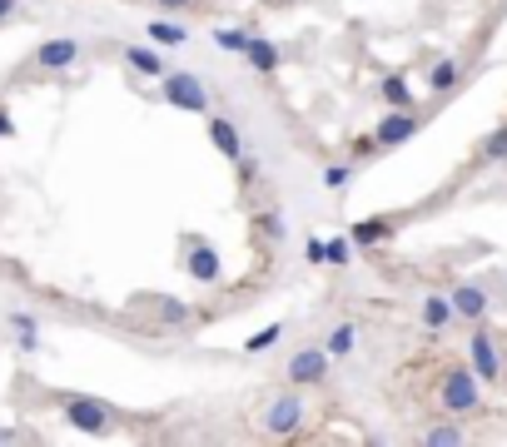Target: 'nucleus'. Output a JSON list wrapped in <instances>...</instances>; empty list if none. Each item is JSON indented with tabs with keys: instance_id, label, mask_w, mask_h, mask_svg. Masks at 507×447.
Listing matches in <instances>:
<instances>
[{
	"instance_id": "nucleus-16",
	"label": "nucleus",
	"mask_w": 507,
	"mask_h": 447,
	"mask_svg": "<svg viewBox=\"0 0 507 447\" xmlns=\"http://www.w3.org/2000/svg\"><path fill=\"white\" fill-rule=\"evenodd\" d=\"M378 100L388 104V110H413V84H408V74H383V84H378Z\"/></svg>"
},
{
	"instance_id": "nucleus-23",
	"label": "nucleus",
	"mask_w": 507,
	"mask_h": 447,
	"mask_svg": "<svg viewBox=\"0 0 507 447\" xmlns=\"http://www.w3.org/2000/svg\"><path fill=\"white\" fill-rule=\"evenodd\" d=\"M478 154L488 159V164H507V124H502V130H492L488 140L478 144Z\"/></svg>"
},
{
	"instance_id": "nucleus-30",
	"label": "nucleus",
	"mask_w": 507,
	"mask_h": 447,
	"mask_svg": "<svg viewBox=\"0 0 507 447\" xmlns=\"http://www.w3.org/2000/svg\"><path fill=\"white\" fill-rule=\"evenodd\" d=\"M303 259H309V263H323V239H319V233H309V239H303Z\"/></svg>"
},
{
	"instance_id": "nucleus-22",
	"label": "nucleus",
	"mask_w": 507,
	"mask_h": 447,
	"mask_svg": "<svg viewBox=\"0 0 507 447\" xmlns=\"http://www.w3.org/2000/svg\"><path fill=\"white\" fill-rule=\"evenodd\" d=\"M249 35H254L249 25H219V30H214V45L224 50V55H239V50L249 45Z\"/></svg>"
},
{
	"instance_id": "nucleus-18",
	"label": "nucleus",
	"mask_w": 507,
	"mask_h": 447,
	"mask_svg": "<svg viewBox=\"0 0 507 447\" xmlns=\"http://www.w3.org/2000/svg\"><path fill=\"white\" fill-rule=\"evenodd\" d=\"M458 80H462V60H458V55L432 60V70H428V90H432V94H448Z\"/></svg>"
},
{
	"instance_id": "nucleus-12",
	"label": "nucleus",
	"mask_w": 507,
	"mask_h": 447,
	"mask_svg": "<svg viewBox=\"0 0 507 447\" xmlns=\"http://www.w3.org/2000/svg\"><path fill=\"white\" fill-rule=\"evenodd\" d=\"M239 60H244L254 74H273V70L283 65V50L273 45V40H263V35H249V45L239 50Z\"/></svg>"
},
{
	"instance_id": "nucleus-31",
	"label": "nucleus",
	"mask_w": 507,
	"mask_h": 447,
	"mask_svg": "<svg viewBox=\"0 0 507 447\" xmlns=\"http://www.w3.org/2000/svg\"><path fill=\"white\" fill-rule=\"evenodd\" d=\"M160 10H169V15H184V10H199V0H154Z\"/></svg>"
},
{
	"instance_id": "nucleus-21",
	"label": "nucleus",
	"mask_w": 507,
	"mask_h": 447,
	"mask_svg": "<svg viewBox=\"0 0 507 447\" xmlns=\"http://www.w3.org/2000/svg\"><path fill=\"white\" fill-rule=\"evenodd\" d=\"M10 333H15L20 348H35L40 343V323L25 313V308H15V313H10Z\"/></svg>"
},
{
	"instance_id": "nucleus-19",
	"label": "nucleus",
	"mask_w": 507,
	"mask_h": 447,
	"mask_svg": "<svg viewBox=\"0 0 507 447\" xmlns=\"http://www.w3.org/2000/svg\"><path fill=\"white\" fill-rule=\"evenodd\" d=\"M358 348V323H333L329 338H323V353L329 358H348Z\"/></svg>"
},
{
	"instance_id": "nucleus-34",
	"label": "nucleus",
	"mask_w": 507,
	"mask_h": 447,
	"mask_svg": "<svg viewBox=\"0 0 507 447\" xmlns=\"http://www.w3.org/2000/svg\"><path fill=\"white\" fill-rule=\"evenodd\" d=\"M15 10H20V0H0V25H5V20H15Z\"/></svg>"
},
{
	"instance_id": "nucleus-3",
	"label": "nucleus",
	"mask_w": 507,
	"mask_h": 447,
	"mask_svg": "<svg viewBox=\"0 0 507 447\" xmlns=\"http://www.w3.org/2000/svg\"><path fill=\"white\" fill-rule=\"evenodd\" d=\"M60 418H65L75 432H90V438H104V432L114 428V408H110V402L84 398V392H70V398L60 402Z\"/></svg>"
},
{
	"instance_id": "nucleus-28",
	"label": "nucleus",
	"mask_w": 507,
	"mask_h": 447,
	"mask_svg": "<svg viewBox=\"0 0 507 447\" xmlns=\"http://www.w3.org/2000/svg\"><path fill=\"white\" fill-rule=\"evenodd\" d=\"M283 229H289V224H283L279 209H263V214H259V233H263V239L279 243V239H283Z\"/></svg>"
},
{
	"instance_id": "nucleus-26",
	"label": "nucleus",
	"mask_w": 507,
	"mask_h": 447,
	"mask_svg": "<svg viewBox=\"0 0 507 447\" xmlns=\"http://www.w3.org/2000/svg\"><path fill=\"white\" fill-rule=\"evenodd\" d=\"M348 184H353V164H329L323 169V189H329V194H343Z\"/></svg>"
},
{
	"instance_id": "nucleus-25",
	"label": "nucleus",
	"mask_w": 507,
	"mask_h": 447,
	"mask_svg": "<svg viewBox=\"0 0 507 447\" xmlns=\"http://www.w3.org/2000/svg\"><path fill=\"white\" fill-rule=\"evenodd\" d=\"M279 338H283V323H269V328H259L254 338H244V353H269Z\"/></svg>"
},
{
	"instance_id": "nucleus-13",
	"label": "nucleus",
	"mask_w": 507,
	"mask_h": 447,
	"mask_svg": "<svg viewBox=\"0 0 507 447\" xmlns=\"http://www.w3.org/2000/svg\"><path fill=\"white\" fill-rule=\"evenodd\" d=\"M452 313L468 318V323H482L488 318V289H478V283H458V289L448 293Z\"/></svg>"
},
{
	"instance_id": "nucleus-20",
	"label": "nucleus",
	"mask_w": 507,
	"mask_h": 447,
	"mask_svg": "<svg viewBox=\"0 0 507 447\" xmlns=\"http://www.w3.org/2000/svg\"><path fill=\"white\" fill-rule=\"evenodd\" d=\"M154 318H160V323H169V328H179V323H189V318H194V308L189 303H179V298H169V293H154Z\"/></svg>"
},
{
	"instance_id": "nucleus-8",
	"label": "nucleus",
	"mask_w": 507,
	"mask_h": 447,
	"mask_svg": "<svg viewBox=\"0 0 507 447\" xmlns=\"http://www.w3.org/2000/svg\"><path fill=\"white\" fill-rule=\"evenodd\" d=\"M184 269H189V279H194V283H219V279H224L219 249H214L209 239H199V233L184 243Z\"/></svg>"
},
{
	"instance_id": "nucleus-29",
	"label": "nucleus",
	"mask_w": 507,
	"mask_h": 447,
	"mask_svg": "<svg viewBox=\"0 0 507 447\" xmlns=\"http://www.w3.org/2000/svg\"><path fill=\"white\" fill-rule=\"evenodd\" d=\"M234 169H239V184H244V189H249V184H259V159H254L249 149L234 159Z\"/></svg>"
},
{
	"instance_id": "nucleus-17",
	"label": "nucleus",
	"mask_w": 507,
	"mask_h": 447,
	"mask_svg": "<svg viewBox=\"0 0 507 447\" xmlns=\"http://www.w3.org/2000/svg\"><path fill=\"white\" fill-rule=\"evenodd\" d=\"M144 40L160 45V50H179V45H189V30L179 25V20H150V25H144Z\"/></svg>"
},
{
	"instance_id": "nucleus-5",
	"label": "nucleus",
	"mask_w": 507,
	"mask_h": 447,
	"mask_svg": "<svg viewBox=\"0 0 507 447\" xmlns=\"http://www.w3.org/2000/svg\"><path fill=\"white\" fill-rule=\"evenodd\" d=\"M303 418H309L303 398L299 392H283V398H273L269 412H263V432H269V438H293V432L303 428Z\"/></svg>"
},
{
	"instance_id": "nucleus-24",
	"label": "nucleus",
	"mask_w": 507,
	"mask_h": 447,
	"mask_svg": "<svg viewBox=\"0 0 507 447\" xmlns=\"http://www.w3.org/2000/svg\"><path fill=\"white\" fill-rule=\"evenodd\" d=\"M422 442H428V447H458L462 442V428H458V422H438V428L422 432Z\"/></svg>"
},
{
	"instance_id": "nucleus-7",
	"label": "nucleus",
	"mask_w": 507,
	"mask_h": 447,
	"mask_svg": "<svg viewBox=\"0 0 507 447\" xmlns=\"http://www.w3.org/2000/svg\"><path fill=\"white\" fill-rule=\"evenodd\" d=\"M468 368L478 372V382H498L502 378V353H498V343H492V333L488 328H472V338H468Z\"/></svg>"
},
{
	"instance_id": "nucleus-27",
	"label": "nucleus",
	"mask_w": 507,
	"mask_h": 447,
	"mask_svg": "<svg viewBox=\"0 0 507 447\" xmlns=\"http://www.w3.org/2000/svg\"><path fill=\"white\" fill-rule=\"evenodd\" d=\"M348 259H353V239H323V263L343 269Z\"/></svg>"
},
{
	"instance_id": "nucleus-11",
	"label": "nucleus",
	"mask_w": 507,
	"mask_h": 447,
	"mask_svg": "<svg viewBox=\"0 0 507 447\" xmlns=\"http://www.w3.org/2000/svg\"><path fill=\"white\" fill-rule=\"evenodd\" d=\"M209 144H214L229 164H234V159L244 154V130H239L229 114H209Z\"/></svg>"
},
{
	"instance_id": "nucleus-2",
	"label": "nucleus",
	"mask_w": 507,
	"mask_h": 447,
	"mask_svg": "<svg viewBox=\"0 0 507 447\" xmlns=\"http://www.w3.org/2000/svg\"><path fill=\"white\" fill-rule=\"evenodd\" d=\"M438 402L452 412V418H468V412L482 408V388H478V372L472 368H448L438 382Z\"/></svg>"
},
{
	"instance_id": "nucleus-33",
	"label": "nucleus",
	"mask_w": 507,
	"mask_h": 447,
	"mask_svg": "<svg viewBox=\"0 0 507 447\" xmlns=\"http://www.w3.org/2000/svg\"><path fill=\"white\" fill-rule=\"evenodd\" d=\"M10 134H15V120H10V110L0 104V140H10Z\"/></svg>"
},
{
	"instance_id": "nucleus-10",
	"label": "nucleus",
	"mask_w": 507,
	"mask_h": 447,
	"mask_svg": "<svg viewBox=\"0 0 507 447\" xmlns=\"http://www.w3.org/2000/svg\"><path fill=\"white\" fill-rule=\"evenodd\" d=\"M120 60L130 65V74H144V80H160V74L169 70L164 50L150 45V40H134V45H120Z\"/></svg>"
},
{
	"instance_id": "nucleus-1",
	"label": "nucleus",
	"mask_w": 507,
	"mask_h": 447,
	"mask_svg": "<svg viewBox=\"0 0 507 447\" xmlns=\"http://www.w3.org/2000/svg\"><path fill=\"white\" fill-rule=\"evenodd\" d=\"M154 100L174 104V110H184V114H209V84L199 80L194 70H164L160 80H154Z\"/></svg>"
},
{
	"instance_id": "nucleus-6",
	"label": "nucleus",
	"mask_w": 507,
	"mask_h": 447,
	"mask_svg": "<svg viewBox=\"0 0 507 447\" xmlns=\"http://www.w3.org/2000/svg\"><path fill=\"white\" fill-rule=\"evenodd\" d=\"M30 60H35V70H75L84 60V45L75 35H50L30 50Z\"/></svg>"
},
{
	"instance_id": "nucleus-15",
	"label": "nucleus",
	"mask_w": 507,
	"mask_h": 447,
	"mask_svg": "<svg viewBox=\"0 0 507 447\" xmlns=\"http://www.w3.org/2000/svg\"><path fill=\"white\" fill-rule=\"evenodd\" d=\"M348 239H353V249H378V243H388V239H393V219H388V214L358 219L353 229H348Z\"/></svg>"
},
{
	"instance_id": "nucleus-14",
	"label": "nucleus",
	"mask_w": 507,
	"mask_h": 447,
	"mask_svg": "<svg viewBox=\"0 0 507 447\" xmlns=\"http://www.w3.org/2000/svg\"><path fill=\"white\" fill-rule=\"evenodd\" d=\"M452 318H458V313H452L448 293H428V298L418 303V323L428 328L432 338H438V333H448V328H452Z\"/></svg>"
},
{
	"instance_id": "nucleus-32",
	"label": "nucleus",
	"mask_w": 507,
	"mask_h": 447,
	"mask_svg": "<svg viewBox=\"0 0 507 447\" xmlns=\"http://www.w3.org/2000/svg\"><path fill=\"white\" fill-rule=\"evenodd\" d=\"M373 149H378V140H373V134H358V140H353V159H368V154H373Z\"/></svg>"
},
{
	"instance_id": "nucleus-9",
	"label": "nucleus",
	"mask_w": 507,
	"mask_h": 447,
	"mask_svg": "<svg viewBox=\"0 0 507 447\" xmlns=\"http://www.w3.org/2000/svg\"><path fill=\"white\" fill-rule=\"evenodd\" d=\"M422 130V120L413 110H388L383 120H378V130H373V140H378V149H398V144H408L413 134Z\"/></svg>"
},
{
	"instance_id": "nucleus-4",
	"label": "nucleus",
	"mask_w": 507,
	"mask_h": 447,
	"mask_svg": "<svg viewBox=\"0 0 507 447\" xmlns=\"http://www.w3.org/2000/svg\"><path fill=\"white\" fill-rule=\"evenodd\" d=\"M329 368L333 358L323 353V343H313V348H299L283 363V378H289V388H319V382H329Z\"/></svg>"
}]
</instances>
